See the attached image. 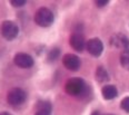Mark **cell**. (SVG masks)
<instances>
[{
    "mask_svg": "<svg viewBox=\"0 0 129 115\" xmlns=\"http://www.w3.org/2000/svg\"><path fill=\"white\" fill-rule=\"evenodd\" d=\"M59 55H60V49H59V48H52V49L49 50V53H48L47 59H48V61L51 63V61H55L57 59Z\"/></svg>",
    "mask_w": 129,
    "mask_h": 115,
    "instance_id": "13",
    "label": "cell"
},
{
    "mask_svg": "<svg viewBox=\"0 0 129 115\" xmlns=\"http://www.w3.org/2000/svg\"><path fill=\"white\" fill-rule=\"evenodd\" d=\"M109 44L111 45L112 47L121 49V50L129 49V38L126 35H123L121 33L112 35L109 39Z\"/></svg>",
    "mask_w": 129,
    "mask_h": 115,
    "instance_id": "5",
    "label": "cell"
},
{
    "mask_svg": "<svg viewBox=\"0 0 129 115\" xmlns=\"http://www.w3.org/2000/svg\"><path fill=\"white\" fill-rule=\"evenodd\" d=\"M13 63L20 68H30L34 66V58L26 53H18L13 57Z\"/></svg>",
    "mask_w": 129,
    "mask_h": 115,
    "instance_id": "7",
    "label": "cell"
},
{
    "mask_svg": "<svg viewBox=\"0 0 129 115\" xmlns=\"http://www.w3.org/2000/svg\"><path fill=\"white\" fill-rule=\"evenodd\" d=\"M108 4H109L108 0H96V1H95V5H96L97 7H99V8L107 6Z\"/></svg>",
    "mask_w": 129,
    "mask_h": 115,
    "instance_id": "17",
    "label": "cell"
},
{
    "mask_svg": "<svg viewBox=\"0 0 129 115\" xmlns=\"http://www.w3.org/2000/svg\"><path fill=\"white\" fill-rule=\"evenodd\" d=\"M69 42H70V46L74 48L75 50H77V52H82V50L85 49L86 45H87V42L85 41L84 35L79 30H76L75 33H72Z\"/></svg>",
    "mask_w": 129,
    "mask_h": 115,
    "instance_id": "8",
    "label": "cell"
},
{
    "mask_svg": "<svg viewBox=\"0 0 129 115\" xmlns=\"http://www.w3.org/2000/svg\"><path fill=\"white\" fill-rule=\"evenodd\" d=\"M0 115H11V114L8 113V112H1V113H0Z\"/></svg>",
    "mask_w": 129,
    "mask_h": 115,
    "instance_id": "19",
    "label": "cell"
},
{
    "mask_svg": "<svg viewBox=\"0 0 129 115\" xmlns=\"http://www.w3.org/2000/svg\"><path fill=\"white\" fill-rule=\"evenodd\" d=\"M35 115H51L50 111H36Z\"/></svg>",
    "mask_w": 129,
    "mask_h": 115,
    "instance_id": "18",
    "label": "cell"
},
{
    "mask_svg": "<svg viewBox=\"0 0 129 115\" xmlns=\"http://www.w3.org/2000/svg\"><path fill=\"white\" fill-rule=\"evenodd\" d=\"M37 111H50L51 112V104L46 101L39 102L37 104Z\"/></svg>",
    "mask_w": 129,
    "mask_h": 115,
    "instance_id": "14",
    "label": "cell"
},
{
    "mask_svg": "<svg viewBox=\"0 0 129 115\" xmlns=\"http://www.w3.org/2000/svg\"><path fill=\"white\" fill-rule=\"evenodd\" d=\"M62 64L69 71H78L80 67V59L74 54H67L62 58Z\"/></svg>",
    "mask_w": 129,
    "mask_h": 115,
    "instance_id": "9",
    "label": "cell"
},
{
    "mask_svg": "<svg viewBox=\"0 0 129 115\" xmlns=\"http://www.w3.org/2000/svg\"><path fill=\"white\" fill-rule=\"evenodd\" d=\"M120 64L126 71H129V49L121 52V54H120Z\"/></svg>",
    "mask_w": 129,
    "mask_h": 115,
    "instance_id": "12",
    "label": "cell"
},
{
    "mask_svg": "<svg viewBox=\"0 0 129 115\" xmlns=\"http://www.w3.org/2000/svg\"><path fill=\"white\" fill-rule=\"evenodd\" d=\"M86 89V83L84 79L79 78V77H75V78L69 79L64 85V90L71 96H79L85 93Z\"/></svg>",
    "mask_w": 129,
    "mask_h": 115,
    "instance_id": "1",
    "label": "cell"
},
{
    "mask_svg": "<svg viewBox=\"0 0 129 115\" xmlns=\"http://www.w3.org/2000/svg\"><path fill=\"white\" fill-rule=\"evenodd\" d=\"M91 115H100V114H99V112L95 111V112H92V113H91Z\"/></svg>",
    "mask_w": 129,
    "mask_h": 115,
    "instance_id": "20",
    "label": "cell"
},
{
    "mask_svg": "<svg viewBox=\"0 0 129 115\" xmlns=\"http://www.w3.org/2000/svg\"><path fill=\"white\" fill-rule=\"evenodd\" d=\"M86 48L93 57H99L104 52V44L99 38H91L87 41Z\"/></svg>",
    "mask_w": 129,
    "mask_h": 115,
    "instance_id": "6",
    "label": "cell"
},
{
    "mask_svg": "<svg viewBox=\"0 0 129 115\" xmlns=\"http://www.w3.org/2000/svg\"><path fill=\"white\" fill-rule=\"evenodd\" d=\"M26 98H27L26 92L23 89H21V88H18V87L10 89L7 94V102L12 106L22 105V104L26 102Z\"/></svg>",
    "mask_w": 129,
    "mask_h": 115,
    "instance_id": "4",
    "label": "cell"
},
{
    "mask_svg": "<svg viewBox=\"0 0 129 115\" xmlns=\"http://www.w3.org/2000/svg\"><path fill=\"white\" fill-rule=\"evenodd\" d=\"M0 33L2 37L7 40H13L19 34V28H18L17 24L13 22L11 20H6L1 24L0 27Z\"/></svg>",
    "mask_w": 129,
    "mask_h": 115,
    "instance_id": "3",
    "label": "cell"
},
{
    "mask_svg": "<svg viewBox=\"0 0 129 115\" xmlns=\"http://www.w3.org/2000/svg\"><path fill=\"white\" fill-rule=\"evenodd\" d=\"M120 107H121V109H123L126 113H129V96L122 98L121 103H120Z\"/></svg>",
    "mask_w": 129,
    "mask_h": 115,
    "instance_id": "15",
    "label": "cell"
},
{
    "mask_svg": "<svg viewBox=\"0 0 129 115\" xmlns=\"http://www.w3.org/2000/svg\"><path fill=\"white\" fill-rule=\"evenodd\" d=\"M101 95H103V97L107 101L114 100L118 95L117 87L115 86V85H106V86H104L103 89H101Z\"/></svg>",
    "mask_w": 129,
    "mask_h": 115,
    "instance_id": "10",
    "label": "cell"
},
{
    "mask_svg": "<svg viewBox=\"0 0 129 115\" xmlns=\"http://www.w3.org/2000/svg\"><path fill=\"white\" fill-rule=\"evenodd\" d=\"M96 79L98 83H106L109 81V75L104 67L99 66L96 71Z\"/></svg>",
    "mask_w": 129,
    "mask_h": 115,
    "instance_id": "11",
    "label": "cell"
},
{
    "mask_svg": "<svg viewBox=\"0 0 129 115\" xmlns=\"http://www.w3.org/2000/svg\"><path fill=\"white\" fill-rule=\"evenodd\" d=\"M10 4H11L13 7L19 8V7L25 6V5H26V0H11V1H10Z\"/></svg>",
    "mask_w": 129,
    "mask_h": 115,
    "instance_id": "16",
    "label": "cell"
},
{
    "mask_svg": "<svg viewBox=\"0 0 129 115\" xmlns=\"http://www.w3.org/2000/svg\"><path fill=\"white\" fill-rule=\"evenodd\" d=\"M105 115H112V114H105Z\"/></svg>",
    "mask_w": 129,
    "mask_h": 115,
    "instance_id": "21",
    "label": "cell"
},
{
    "mask_svg": "<svg viewBox=\"0 0 129 115\" xmlns=\"http://www.w3.org/2000/svg\"><path fill=\"white\" fill-rule=\"evenodd\" d=\"M53 14L48 8H40L35 15V22L40 27H49L53 22Z\"/></svg>",
    "mask_w": 129,
    "mask_h": 115,
    "instance_id": "2",
    "label": "cell"
}]
</instances>
